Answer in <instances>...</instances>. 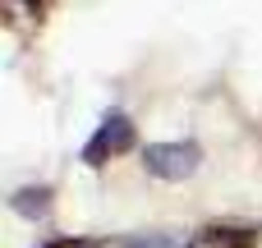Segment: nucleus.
<instances>
[{"label": "nucleus", "mask_w": 262, "mask_h": 248, "mask_svg": "<svg viewBox=\"0 0 262 248\" xmlns=\"http://www.w3.org/2000/svg\"><path fill=\"white\" fill-rule=\"evenodd\" d=\"M120 248H180L175 235H134V239H124Z\"/></svg>", "instance_id": "5"}, {"label": "nucleus", "mask_w": 262, "mask_h": 248, "mask_svg": "<svg viewBox=\"0 0 262 248\" xmlns=\"http://www.w3.org/2000/svg\"><path fill=\"white\" fill-rule=\"evenodd\" d=\"M129 147H134V124L115 110V115H106V120H101V129H97V133H92V143L83 147V161H88V166H101L106 156L129 152Z\"/></svg>", "instance_id": "2"}, {"label": "nucleus", "mask_w": 262, "mask_h": 248, "mask_svg": "<svg viewBox=\"0 0 262 248\" xmlns=\"http://www.w3.org/2000/svg\"><path fill=\"white\" fill-rule=\"evenodd\" d=\"M226 235H230V230H203L189 248H244V244H249V235H244V230H239L235 239H226Z\"/></svg>", "instance_id": "4"}, {"label": "nucleus", "mask_w": 262, "mask_h": 248, "mask_svg": "<svg viewBox=\"0 0 262 248\" xmlns=\"http://www.w3.org/2000/svg\"><path fill=\"white\" fill-rule=\"evenodd\" d=\"M143 166H147V175L180 184V179L198 175L203 152H198V143H147L143 147Z\"/></svg>", "instance_id": "1"}, {"label": "nucleus", "mask_w": 262, "mask_h": 248, "mask_svg": "<svg viewBox=\"0 0 262 248\" xmlns=\"http://www.w3.org/2000/svg\"><path fill=\"white\" fill-rule=\"evenodd\" d=\"M14 212L18 216H46L51 212V189H18L14 193Z\"/></svg>", "instance_id": "3"}]
</instances>
